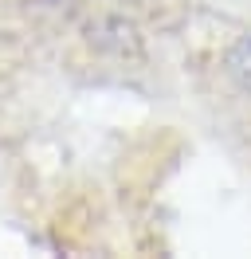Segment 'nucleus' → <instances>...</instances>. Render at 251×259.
Masks as SVG:
<instances>
[{
  "instance_id": "f257e3e1",
  "label": "nucleus",
  "mask_w": 251,
  "mask_h": 259,
  "mask_svg": "<svg viewBox=\"0 0 251 259\" xmlns=\"http://www.w3.org/2000/svg\"><path fill=\"white\" fill-rule=\"evenodd\" d=\"M232 71H235V79L243 82V87H251V39H243V44L235 48V55H232Z\"/></svg>"
}]
</instances>
